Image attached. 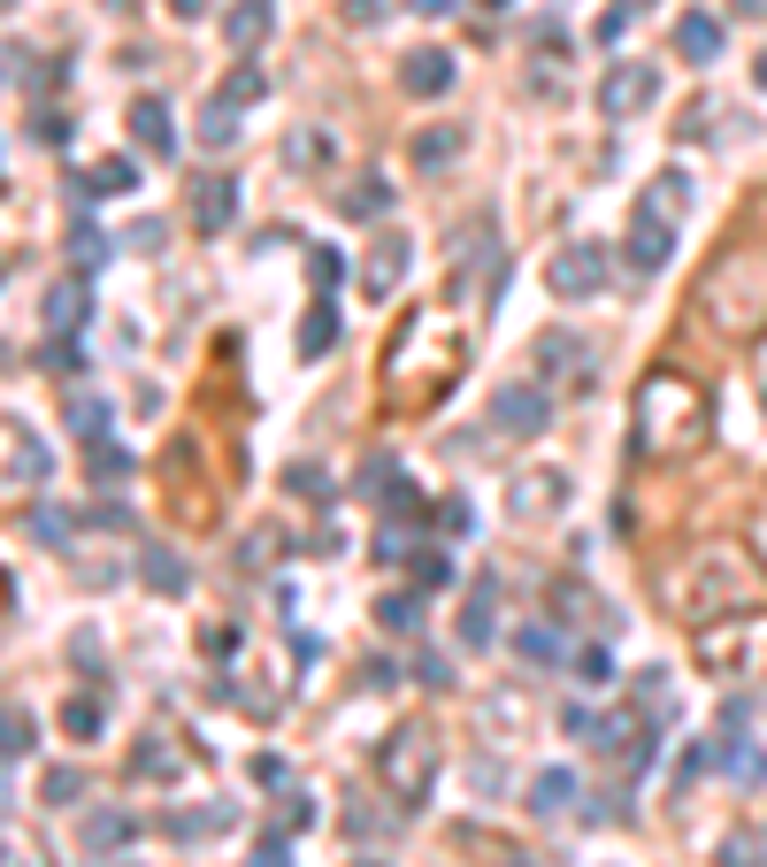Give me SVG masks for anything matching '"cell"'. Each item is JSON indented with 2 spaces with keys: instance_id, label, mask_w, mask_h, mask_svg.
<instances>
[{
  "instance_id": "cell-1",
  "label": "cell",
  "mask_w": 767,
  "mask_h": 867,
  "mask_svg": "<svg viewBox=\"0 0 767 867\" xmlns=\"http://www.w3.org/2000/svg\"><path fill=\"white\" fill-rule=\"evenodd\" d=\"M699 422H706V392H699L691 376H675V368H652V376L637 384V446H645V453H668V446H683Z\"/></svg>"
},
{
  "instance_id": "cell-2",
  "label": "cell",
  "mask_w": 767,
  "mask_h": 867,
  "mask_svg": "<svg viewBox=\"0 0 767 867\" xmlns=\"http://www.w3.org/2000/svg\"><path fill=\"white\" fill-rule=\"evenodd\" d=\"M668 591L683 599V614L714 622V614H737V599H753V591H760V576H753L737 553H699V568H691L683 584H668Z\"/></svg>"
},
{
  "instance_id": "cell-3",
  "label": "cell",
  "mask_w": 767,
  "mask_h": 867,
  "mask_svg": "<svg viewBox=\"0 0 767 867\" xmlns=\"http://www.w3.org/2000/svg\"><path fill=\"white\" fill-rule=\"evenodd\" d=\"M760 661H767V614H714V622H699V668L745 676Z\"/></svg>"
},
{
  "instance_id": "cell-4",
  "label": "cell",
  "mask_w": 767,
  "mask_h": 867,
  "mask_svg": "<svg viewBox=\"0 0 767 867\" xmlns=\"http://www.w3.org/2000/svg\"><path fill=\"white\" fill-rule=\"evenodd\" d=\"M376 783H384L400 806L430 799V783H438V745H430L423 729H392V737L376 745Z\"/></svg>"
},
{
  "instance_id": "cell-5",
  "label": "cell",
  "mask_w": 767,
  "mask_h": 867,
  "mask_svg": "<svg viewBox=\"0 0 767 867\" xmlns=\"http://www.w3.org/2000/svg\"><path fill=\"white\" fill-rule=\"evenodd\" d=\"M607 277H614V254L599 246V238L553 246V261H545V292H553V300H592Z\"/></svg>"
},
{
  "instance_id": "cell-6",
  "label": "cell",
  "mask_w": 767,
  "mask_h": 867,
  "mask_svg": "<svg viewBox=\"0 0 767 867\" xmlns=\"http://www.w3.org/2000/svg\"><path fill=\"white\" fill-rule=\"evenodd\" d=\"M491 430H507V438H537V430H553V399H545V392H530V384H499V392H491Z\"/></svg>"
},
{
  "instance_id": "cell-7",
  "label": "cell",
  "mask_w": 767,
  "mask_h": 867,
  "mask_svg": "<svg viewBox=\"0 0 767 867\" xmlns=\"http://www.w3.org/2000/svg\"><path fill=\"white\" fill-rule=\"evenodd\" d=\"M652 93H660V69H652V62H614V69H607V85H599V108H607L614 124H621V116H637V108H645Z\"/></svg>"
},
{
  "instance_id": "cell-8",
  "label": "cell",
  "mask_w": 767,
  "mask_h": 867,
  "mask_svg": "<svg viewBox=\"0 0 767 867\" xmlns=\"http://www.w3.org/2000/svg\"><path fill=\"white\" fill-rule=\"evenodd\" d=\"M668 246H675V223H668V215H652V207H637V215H629V238H621L629 269H660V261H668Z\"/></svg>"
},
{
  "instance_id": "cell-9",
  "label": "cell",
  "mask_w": 767,
  "mask_h": 867,
  "mask_svg": "<svg viewBox=\"0 0 767 867\" xmlns=\"http://www.w3.org/2000/svg\"><path fill=\"white\" fill-rule=\"evenodd\" d=\"M231 215H238V184L231 176H192V231H231Z\"/></svg>"
},
{
  "instance_id": "cell-10",
  "label": "cell",
  "mask_w": 767,
  "mask_h": 867,
  "mask_svg": "<svg viewBox=\"0 0 767 867\" xmlns=\"http://www.w3.org/2000/svg\"><path fill=\"white\" fill-rule=\"evenodd\" d=\"M407 261H415V238H400V231H384V238H376V254L361 261V285H369V292L384 300V292H392V285L407 277Z\"/></svg>"
},
{
  "instance_id": "cell-11",
  "label": "cell",
  "mask_w": 767,
  "mask_h": 867,
  "mask_svg": "<svg viewBox=\"0 0 767 867\" xmlns=\"http://www.w3.org/2000/svg\"><path fill=\"white\" fill-rule=\"evenodd\" d=\"M576 806V768H537L530 775V814H568Z\"/></svg>"
},
{
  "instance_id": "cell-12",
  "label": "cell",
  "mask_w": 767,
  "mask_h": 867,
  "mask_svg": "<svg viewBox=\"0 0 767 867\" xmlns=\"http://www.w3.org/2000/svg\"><path fill=\"white\" fill-rule=\"evenodd\" d=\"M491 614H499V584H476L468 591V614H460V645H491V630H499Z\"/></svg>"
},
{
  "instance_id": "cell-13",
  "label": "cell",
  "mask_w": 767,
  "mask_h": 867,
  "mask_svg": "<svg viewBox=\"0 0 767 867\" xmlns=\"http://www.w3.org/2000/svg\"><path fill=\"white\" fill-rule=\"evenodd\" d=\"M131 139H139L147 154H177V131H169V108H161V100H139V108H131Z\"/></svg>"
},
{
  "instance_id": "cell-14",
  "label": "cell",
  "mask_w": 767,
  "mask_h": 867,
  "mask_svg": "<svg viewBox=\"0 0 767 867\" xmlns=\"http://www.w3.org/2000/svg\"><path fill=\"white\" fill-rule=\"evenodd\" d=\"M675 46H683V62H714L722 54V23L714 15H683L675 23Z\"/></svg>"
},
{
  "instance_id": "cell-15",
  "label": "cell",
  "mask_w": 767,
  "mask_h": 867,
  "mask_svg": "<svg viewBox=\"0 0 767 867\" xmlns=\"http://www.w3.org/2000/svg\"><path fill=\"white\" fill-rule=\"evenodd\" d=\"M269 23H277V8H269V0H246V8H231V23H223V31H231V46H262V39H269Z\"/></svg>"
},
{
  "instance_id": "cell-16",
  "label": "cell",
  "mask_w": 767,
  "mask_h": 867,
  "mask_svg": "<svg viewBox=\"0 0 767 867\" xmlns=\"http://www.w3.org/2000/svg\"><path fill=\"white\" fill-rule=\"evenodd\" d=\"M200 147H207V154H231V147H238V100H215V108L200 116Z\"/></svg>"
},
{
  "instance_id": "cell-17",
  "label": "cell",
  "mask_w": 767,
  "mask_h": 867,
  "mask_svg": "<svg viewBox=\"0 0 767 867\" xmlns=\"http://www.w3.org/2000/svg\"><path fill=\"white\" fill-rule=\"evenodd\" d=\"M568 500V477H522V492H514V515H545V507H561Z\"/></svg>"
},
{
  "instance_id": "cell-18",
  "label": "cell",
  "mask_w": 767,
  "mask_h": 867,
  "mask_svg": "<svg viewBox=\"0 0 767 867\" xmlns=\"http://www.w3.org/2000/svg\"><path fill=\"white\" fill-rule=\"evenodd\" d=\"M131 184H139V162H124V154H116V162H100L93 176H77V192H85V200H108V192H131Z\"/></svg>"
},
{
  "instance_id": "cell-19",
  "label": "cell",
  "mask_w": 767,
  "mask_h": 867,
  "mask_svg": "<svg viewBox=\"0 0 767 867\" xmlns=\"http://www.w3.org/2000/svg\"><path fill=\"white\" fill-rule=\"evenodd\" d=\"M454 85V54H407V93H446Z\"/></svg>"
},
{
  "instance_id": "cell-20",
  "label": "cell",
  "mask_w": 767,
  "mask_h": 867,
  "mask_svg": "<svg viewBox=\"0 0 767 867\" xmlns=\"http://www.w3.org/2000/svg\"><path fill=\"white\" fill-rule=\"evenodd\" d=\"M85 323V285H54L46 292V331H77Z\"/></svg>"
},
{
  "instance_id": "cell-21",
  "label": "cell",
  "mask_w": 767,
  "mask_h": 867,
  "mask_svg": "<svg viewBox=\"0 0 767 867\" xmlns=\"http://www.w3.org/2000/svg\"><path fill=\"white\" fill-rule=\"evenodd\" d=\"M722 775H729V783H745V791H753V783H767V760L745 745V729H737V745L722 752Z\"/></svg>"
},
{
  "instance_id": "cell-22",
  "label": "cell",
  "mask_w": 767,
  "mask_h": 867,
  "mask_svg": "<svg viewBox=\"0 0 767 867\" xmlns=\"http://www.w3.org/2000/svg\"><path fill=\"white\" fill-rule=\"evenodd\" d=\"M330 346H338V308L322 300V308L300 323V353H330Z\"/></svg>"
},
{
  "instance_id": "cell-23",
  "label": "cell",
  "mask_w": 767,
  "mask_h": 867,
  "mask_svg": "<svg viewBox=\"0 0 767 867\" xmlns=\"http://www.w3.org/2000/svg\"><path fill=\"white\" fill-rule=\"evenodd\" d=\"M454 154H460V131H423V139H415V162H423V170H446Z\"/></svg>"
},
{
  "instance_id": "cell-24",
  "label": "cell",
  "mask_w": 767,
  "mask_h": 867,
  "mask_svg": "<svg viewBox=\"0 0 767 867\" xmlns=\"http://www.w3.org/2000/svg\"><path fill=\"white\" fill-rule=\"evenodd\" d=\"M392 207V184L384 176H361V192H345V215H384Z\"/></svg>"
},
{
  "instance_id": "cell-25",
  "label": "cell",
  "mask_w": 767,
  "mask_h": 867,
  "mask_svg": "<svg viewBox=\"0 0 767 867\" xmlns=\"http://www.w3.org/2000/svg\"><path fill=\"white\" fill-rule=\"evenodd\" d=\"M70 430H77V438H85V446H93V438H100V430H108V407H100V399H85V392H77V399H70Z\"/></svg>"
},
{
  "instance_id": "cell-26",
  "label": "cell",
  "mask_w": 767,
  "mask_h": 867,
  "mask_svg": "<svg viewBox=\"0 0 767 867\" xmlns=\"http://www.w3.org/2000/svg\"><path fill=\"white\" fill-rule=\"evenodd\" d=\"M415 584H423V591H446V584H454V560H446L438 545H423V553H415Z\"/></svg>"
},
{
  "instance_id": "cell-27",
  "label": "cell",
  "mask_w": 767,
  "mask_h": 867,
  "mask_svg": "<svg viewBox=\"0 0 767 867\" xmlns=\"http://www.w3.org/2000/svg\"><path fill=\"white\" fill-rule=\"evenodd\" d=\"M23 752H31V721L15 706H0V760H23Z\"/></svg>"
},
{
  "instance_id": "cell-28",
  "label": "cell",
  "mask_w": 767,
  "mask_h": 867,
  "mask_svg": "<svg viewBox=\"0 0 767 867\" xmlns=\"http://www.w3.org/2000/svg\"><path fill=\"white\" fill-rule=\"evenodd\" d=\"M376 614H384V630H415V622H423V599H415V591H392Z\"/></svg>"
},
{
  "instance_id": "cell-29",
  "label": "cell",
  "mask_w": 767,
  "mask_h": 867,
  "mask_svg": "<svg viewBox=\"0 0 767 867\" xmlns=\"http://www.w3.org/2000/svg\"><path fill=\"white\" fill-rule=\"evenodd\" d=\"M568 645H561V630L553 622H537V630H522V661H561Z\"/></svg>"
},
{
  "instance_id": "cell-30",
  "label": "cell",
  "mask_w": 767,
  "mask_h": 867,
  "mask_svg": "<svg viewBox=\"0 0 767 867\" xmlns=\"http://www.w3.org/2000/svg\"><path fill=\"white\" fill-rule=\"evenodd\" d=\"M62 729L70 737H100V706L93 698H62Z\"/></svg>"
},
{
  "instance_id": "cell-31",
  "label": "cell",
  "mask_w": 767,
  "mask_h": 867,
  "mask_svg": "<svg viewBox=\"0 0 767 867\" xmlns=\"http://www.w3.org/2000/svg\"><path fill=\"white\" fill-rule=\"evenodd\" d=\"M93 477H100V484H116V477H131V453H116L108 438H93Z\"/></svg>"
},
{
  "instance_id": "cell-32",
  "label": "cell",
  "mask_w": 767,
  "mask_h": 867,
  "mask_svg": "<svg viewBox=\"0 0 767 867\" xmlns=\"http://www.w3.org/2000/svg\"><path fill=\"white\" fill-rule=\"evenodd\" d=\"M553 607H568L561 622H592V607H599V599H592L584 584H553Z\"/></svg>"
},
{
  "instance_id": "cell-33",
  "label": "cell",
  "mask_w": 767,
  "mask_h": 867,
  "mask_svg": "<svg viewBox=\"0 0 767 867\" xmlns=\"http://www.w3.org/2000/svg\"><path fill=\"white\" fill-rule=\"evenodd\" d=\"M576 676H584V684H614V653L607 645H584V653H576Z\"/></svg>"
},
{
  "instance_id": "cell-34",
  "label": "cell",
  "mask_w": 767,
  "mask_h": 867,
  "mask_svg": "<svg viewBox=\"0 0 767 867\" xmlns=\"http://www.w3.org/2000/svg\"><path fill=\"white\" fill-rule=\"evenodd\" d=\"M77 791H85L77 768H54V775H46V806H77Z\"/></svg>"
},
{
  "instance_id": "cell-35",
  "label": "cell",
  "mask_w": 767,
  "mask_h": 867,
  "mask_svg": "<svg viewBox=\"0 0 767 867\" xmlns=\"http://www.w3.org/2000/svg\"><path fill=\"white\" fill-rule=\"evenodd\" d=\"M85 837H93V845H124V837H131V822H124V814H93V822H85Z\"/></svg>"
},
{
  "instance_id": "cell-36",
  "label": "cell",
  "mask_w": 767,
  "mask_h": 867,
  "mask_svg": "<svg viewBox=\"0 0 767 867\" xmlns=\"http://www.w3.org/2000/svg\"><path fill=\"white\" fill-rule=\"evenodd\" d=\"M415 684H430V692H446V684H454V668H446V653H423V661H415Z\"/></svg>"
},
{
  "instance_id": "cell-37",
  "label": "cell",
  "mask_w": 767,
  "mask_h": 867,
  "mask_svg": "<svg viewBox=\"0 0 767 867\" xmlns=\"http://www.w3.org/2000/svg\"><path fill=\"white\" fill-rule=\"evenodd\" d=\"M70 246H77V269H93V261H100V246H108V238H100V231H93V223H77V238H70Z\"/></svg>"
},
{
  "instance_id": "cell-38",
  "label": "cell",
  "mask_w": 767,
  "mask_h": 867,
  "mask_svg": "<svg viewBox=\"0 0 767 867\" xmlns=\"http://www.w3.org/2000/svg\"><path fill=\"white\" fill-rule=\"evenodd\" d=\"M307 269H315V285H338V277H345V261H338L330 246H315V254H307Z\"/></svg>"
},
{
  "instance_id": "cell-39",
  "label": "cell",
  "mask_w": 767,
  "mask_h": 867,
  "mask_svg": "<svg viewBox=\"0 0 767 867\" xmlns=\"http://www.w3.org/2000/svg\"><path fill=\"white\" fill-rule=\"evenodd\" d=\"M637 706H652V714H668V684H660V668H645V684H637Z\"/></svg>"
},
{
  "instance_id": "cell-40",
  "label": "cell",
  "mask_w": 767,
  "mask_h": 867,
  "mask_svg": "<svg viewBox=\"0 0 767 867\" xmlns=\"http://www.w3.org/2000/svg\"><path fill=\"white\" fill-rule=\"evenodd\" d=\"M223 100H262V69H238V77L223 85Z\"/></svg>"
},
{
  "instance_id": "cell-41",
  "label": "cell",
  "mask_w": 767,
  "mask_h": 867,
  "mask_svg": "<svg viewBox=\"0 0 767 867\" xmlns=\"http://www.w3.org/2000/svg\"><path fill=\"white\" fill-rule=\"evenodd\" d=\"M147 576L161 584V591H177V584H184V576H177V560H161V553H147Z\"/></svg>"
},
{
  "instance_id": "cell-42",
  "label": "cell",
  "mask_w": 767,
  "mask_h": 867,
  "mask_svg": "<svg viewBox=\"0 0 767 867\" xmlns=\"http://www.w3.org/2000/svg\"><path fill=\"white\" fill-rule=\"evenodd\" d=\"M729 867H767V860H760V837H745V845L729 837Z\"/></svg>"
},
{
  "instance_id": "cell-43",
  "label": "cell",
  "mask_w": 767,
  "mask_h": 867,
  "mask_svg": "<svg viewBox=\"0 0 767 867\" xmlns=\"http://www.w3.org/2000/svg\"><path fill=\"white\" fill-rule=\"evenodd\" d=\"M292 492H307V500H330V492H322V469H292Z\"/></svg>"
},
{
  "instance_id": "cell-44",
  "label": "cell",
  "mask_w": 767,
  "mask_h": 867,
  "mask_svg": "<svg viewBox=\"0 0 767 867\" xmlns=\"http://www.w3.org/2000/svg\"><path fill=\"white\" fill-rule=\"evenodd\" d=\"M254 867H285V845H262V853H254Z\"/></svg>"
},
{
  "instance_id": "cell-45",
  "label": "cell",
  "mask_w": 767,
  "mask_h": 867,
  "mask_svg": "<svg viewBox=\"0 0 767 867\" xmlns=\"http://www.w3.org/2000/svg\"><path fill=\"white\" fill-rule=\"evenodd\" d=\"M415 8H423V15H446V8H460V0H415Z\"/></svg>"
},
{
  "instance_id": "cell-46",
  "label": "cell",
  "mask_w": 767,
  "mask_h": 867,
  "mask_svg": "<svg viewBox=\"0 0 767 867\" xmlns=\"http://www.w3.org/2000/svg\"><path fill=\"white\" fill-rule=\"evenodd\" d=\"M200 8H207V0H177V15H200Z\"/></svg>"
},
{
  "instance_id": "cell-47",
  "label": "cell",
  "mask_w": 767,
  "mask_h": 867,
  "mask_svg": "<svg viewBox=\"0 0 767 867\" xmlns=\"http://www.w3.org/2000/svg\"><path fill=\"white\" fill-rule=\"evenodd\" d=\"M737 8H745V15H767V0H737Z\"/></svg>"
},
{
  "instance_id": "cell-48",
  "label": "cell",
  "mask_w": 767,
  "mask_h": 867,
  "mask_svg": "<svg viewBox=\"0 0 767 867\" xmlns=\"http://www.w3.org/2000/svg\"><path fill=\"white\" fill-rule=\"evenodd\" d=\"M760 93H767V54H760Z\"/></svg>"
},
{
  "instance_id": "cell-49",
  "label": "cell",
  "mask_w": 767,
  "mask_h": 867,
  "mask_svg": "<svg viewBox=\"0 0 767 867\" xmlns=\"http://www.w3.org/2000/svg\"><path fill=\"white\" fill-rule=\"evenodd\" d=\"M361 867H384V860H361Z\"/></svg>"
},
{
  "instance_id": "cell-50",
  "label": "cell",
  "mask_w": 767,
  "mask_h": 867,
  "mask_svg": "<svg viewBox=\"0 0 767 867\" xmlns=\"http://www.w3.org/2000/svg\"><path fill=\"white\" fill-rule=\"evenodd\" d=\"M491 8H499V0H491Z\"/></svg>"
}]
</instances>
